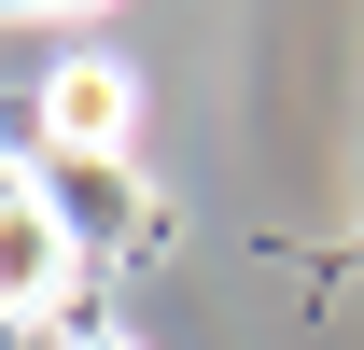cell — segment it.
<instances>
[{
    "label": "cell",
    "instance_id": "1",
    "mask_svg": "<svg viewBox=\"0 0 364 350\" xmlns=\"http://www.w3.org/2000/svg\"><path fill=\"white\" fill-rule=\"evenodd\" d=\"M43 140H56V154H98V169H127V154H140V85L112 70V56H70V70L43 85Z\"/></svg>",
    "mask_w": 364,
    "mask_h": 350
},
{
    "label": "cell",
    "instance_id": "2",
    "mask_svg": "<svg viewBox=\"0 0 364 350\" xmlns=\"http://www.w3.org/2000/svg\"><path fill=\"white\" fill-rule=\"evenodd\" d=\"M0 295H14V322H43V308L70 295V211H56L28 169H14V196H0Z\"/></svg>",
    "mask_w": 364,
    "mask_h": 350
},
{
    "label": "cell",
    "instance_id": "3",
    "mask_svg": "<svg viewBox=\"0 0 364 350\" xmlns=\"http://www.w3.org/2000/svg\"><path fill=\"white\" fill-rule=\"evenodd\" d=\"M112 196H127V169H98V154H56V211H70V224H127Z\"/></svg>",
    "mask_w": 364,
    "mask_h": 350
},
{
    "label": "cell",
    "instance_id": "4",
    "mask_svg": "<svg viewBox=\"0 0 364 350\" xmlns=\"http://www.w3.org/2000/svg\"><path fill=\"white\" fill-rule=\"evenodd\" d=\"M14 14H85V0H14Z\"/></svg>",
    "mask_w": 364,
    "mask_h": 350
},
{
    "label": "cell",
    "instance_id": "5",
    "mask_svg": "<svg viewBox=\"0 0 364 350\" xmlns=\"http://www.w3.org/2000/svg\"><path fill=\"white\" fill-rule=\"evenodd\" d=\"M70 350H140V336H70Z\"/></svg>",
    "mask_w": 364,
    "mask_h": 350
}]
</instances>
